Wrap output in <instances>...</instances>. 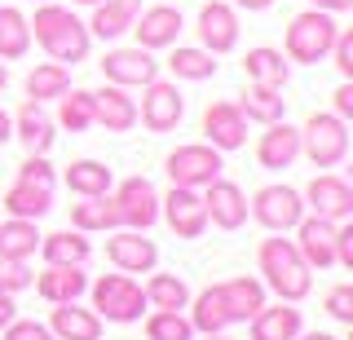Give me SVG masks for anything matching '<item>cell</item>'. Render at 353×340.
<instances>
[{"label": "cell", "instance_id": "obj_44", "mask_svg": "<svg viewBox=\"0 0 353 340\" xmlns=\"http://www.w3.org/2000/svg\"><path fill=\"white\" fill-rule=\"evenodd\" d=\"M5 340H53V332L36 318H14V323L5 327Z\"/></svg>", "mask_w": 353, "mask_h": 340}, {"label": "cell", "instance_id": "obj_53", "mask_svg": "<svg viewBox=\"0 0 353 340\" xmlns=\"http://www.w3.org/2000/svg\"><path fill=\"white\" fill-rule=\"evenodd\" d=\"M5 84H9V67H5V62H0V89H5Z\"/></svg>", "mask_w": 353, "mask_h": 340}, {"label": "cell", "instance_id": "obj_30", "mask_svg": "<svg viewBox=\"0 0 353 340\" xmlns=\"http://www.w3.org/2000/svg\"><path fill=\"white\" fill-rule=\"evenodd\" d=\"M62 181H66V190H71V194L88 199V194H110V186H115V172H110L102 159H75V163H66Z\"/></svg>", "mask_w": 353, "mask_h": 340}, {"label": "cell", "instance_id": "obj_31", "mask_svg": "<svg viewBox=\"0 0 353 340\" xmlns=\"http://www.w3.org/2000/svg\"><path fill=\"white\" fill-rule=\"evenodd\" d=\"M40 248V230L36 221H27V217H9V221H0V257L9 261H31Z\"/></svg>", "mask_w": 353, "mask_h": 340}, {"label": "cell", "instance_id": "obj_36", "mask_svg": "<svg viewBox=\"0 0 353 340\" xmlns=\"http://www.w3.org/2000/svg\"><path fill=\"white\" fill-rule=\"evenodd\" d=\"M239 111L248 119H256V124H274V119H283V111H287V97H283V89H270V84H252L248 80V93H243Z\"/></svg>", "mask_w": 353, "mask_h": 340}, {"label": "cell", "instance_id": "obj_21", "mask_svg": "<svg viewBox=\"0 0 353 340\" xmlns=\"http://www.w3.org/2000/svg\"><path fill=\"white\" fill-rule=\"evenodd\" d=\"M93 124H102L106 133H128L137 124V102L128 97V89H119V84L97 89L93 93Z\"/></svg>", "mask_w": 353, "mask_h": 340}, {"label": "cell", "instance_id": "obj_38", "mask_svg": "<svg viewBox=\"0 0 353 340\" xmlns=\"http://www.w3.org/2000/svg\"><path fill=\"white\" fill-rule=\"evenodd\" d=\"M168 71H172V80H212V75H216V58H212V53H208V49L172 45Z\"/></svg>", "mask_w": 353, "mask_h": 340}, {"label": "cell", "instance_id": "obj_13", "mask_svg": "<svg viewBox=\"0 0 353 340\" xmlns=\"http://www.w3.org/2000/svg\"><path fill=\"white\" fill-rule=\"evenodd\" d=\"M181 115H185V97L176 84L168 80H150L146 84V97H141V106H137V119L150 128V133H172L176 124H181Z\"/></svg>", "mask_w": 353, "mask_h": 340}, {"label": "cell", "instance_id": "obj_55", "mask_svg": "<svg viewBox=\"0 0 353 340\" xmlns=\"http://www.w3.org/2000/svg\"><path fill=\"white\" fill-rule=\"evenodd\" d=\"M208 340H225V336H221V332H216V336H208Z\"/></svg>", "mask_w": 353, "mask_h": 340}, {"label": "cell", "instance_id": "obj_37", "mask_svg": "<svg viewBox=\"0 0 353 340\" xmlns=\"http://www.w3.org/2000/svg\"><path fill=\"white\" fill-rule=\"evenodd\" d=\"M141 292H146L150 310H185V305H190V288H185L181 274H154L150 270V279H146Z\"/></svg>", "mask_w": 353, "mask_h": 340}, {"label": "cell", "instance_id": "obj_35", "mask_svg": "<svg viewBox=\"0 0 353 340\" xmlns=\"http://www.w3.org/2000/svg\"><path fill=\"white\" fill-rule=\"evenodd\" d=\"M27 49H31L27 14L14 5H0V62H18Z\"/></svg>", "mask_w": 353, "mask_h": 340}, {"label": "cell", "instance_id": "obj_29", "mask_svg": "<svg viewBox=\"0 0 353 340\" xmlns=\"http://www.w3.org/2000/svg\"><path fill=\"white\" fill-rule=\"evenodd\" d=\"M93 243L80 234V230H53V234H40V257L44 266H84Z\"/></svg>", "mask_w": 353, "mask_h": 340}, {"label": "cell", "instance_id": "obj_32", "mask_svg": "<svg viewBox=\"0 0 353 340\" xmlns=\"http://www.w3.org/2000/svg\"><path fill=\"white\" fill-rule=\"evenodd\" d=\"M243 71H248V80L252 84H270V89H283L287 84V58L279 49H270V45H256V49H248V58H243Z\"/></svg>", "mask_w": 353, "mask_h": 340}, {"label": "cell", "instance_id": "obj_4", "mask_svg": "<svg viewBox=\"0 0 353 340\" xmlns=\"http://www.w3.org/2000/svg\"><path fill=\"white\" fill-rule=\"evenodd\" d=\"M301 155H309L314 168H340L349 155V119L336 111H314L301 128Z\"/></svg>", "mask_w": 353, "mask_h": 340}, {"label": "cell", "instance_id": "obj_5", "mask_svg": "<svg viewBox=\"0 0 353 340\" xmlns=\"http://www.w3.org/2000/svg\"><path fill=\"white\" fill-rule=\"evenodd\" d=\"M88 292L102 323H141V314L150 310L141 283H132L128 274H102L97 283H88Z\"/></svg>", "mask_w": 353, "mask_h": 340}, {"label": "cell", "instance_id": "obj_52", "mask_svg": "<svg viewBox=\"0 0 353 340\" xmlns=\"http://www.w3.org/2000/svg\"><path fill=\"white\" fill-rule=\"evenodd\" d=\"M296 340H336V336H331V332H301Z\"/></svg>", "mask_w": 353, "mask_h": 340}, {"label": "cell", "instance_id": "obj_6", "mask_svg": "<svg viewBox=\"0 0 353 340\" xmlns=\"http://www.w3.org/2000/svg\"><path fill=\"white\" fill-rule=\"evenodd\" d=\"M221 150L208 146V141H190V146H176L163 159V172H168L172 186H185V190H203L208 181L221 177Z\"/></svg>", "mask_w": 353, "mask_h": 340}, {"label": "cell", "instance_id": "obj_43", "mask_svg": "<svg viewBox=\"0 0 353 340\" xmlns=\"http://www.w3.org/2000/svg\"><path fill=\"white\" fill-rule=\"evenodd\" d=\"M327 314L336 318V323L353 327V288L349 283H336V288L327 292Z\"/></svg>", "mask_w": 353, "mask_h": 340}, {"label": "cell", "instance_id": "obj_33", "mask_svg": "<svg viewBox=\"0 0 353 340\" xmlns=\"http://www.w3.org/2000/svg\"><path fill=\"white\" fill-rule=\"evenodd\" d=\"M66 89H71V71L62 62H36L27 71V97L31 102H58Z\"/></svg>", "mask_w": 353, "mask_h": 340}, {"label": "cell", "instance_id": "obj_15", "mask_svg": "<svg viewBox=\"0 0 353 340\" xmlns=\"http://www.w3.org/2000/svg\"><path fill=\"white\" fill-rule=\"evenodd\" d=\"M305 208H314L327 221H349L353 217V186L340 177V172H318L314 181L305 186Z\"/></svg>", "mask_w": 353, "mask_h": 340}, {"label": "cell", "instance_id": "obj_2", "mask_svg": "<svg viewBox=\"0 0 353 340\" xmlns=\"http://www.w3.org/2000/svg\"><path fill=\"white\" fill-rule=\"evenodd\" d=\"M27 27H31V40L49 53L53 62H84L88 58V45H93V36H88V27L80 23V18L71 14V9H62V5H40L36 9V18H27Z\"/></svg>", "mask_w": 353, "mask_h": 340}, {"label": "cell", "instance_id": "obj_27", "mask_svg": "<svg viewBox=\"0 0 353 340\" xmlns=\"http://www.w3.org/2000/svg\"><path fill=\"white\" fill-rule=\"evenodd\" d=\"M141 14V0H97L93 5V18H88V36L97 40H115L132 27V18Z\"/></svg>", "mask_w": 353, "mask_h": 340}, {"label": "cell", "instance_id": "obj_7", "mask_svg": "<svg viewBox=\"0 0 353 340\" xmlns=\"http://www.w3.org/2000/svg\"><path fill=\"white\" fill-rule=\"evenodd\" d=\"M248 212L256 217L270 234H287V230H296V221L305 217V199L292 186H261V190L252 194Z\"/></svg>", "mask_w": 353, "mask_h": 340}, {"label": "cell", "instance_id": "obj_49", "mask_svg": "<svg viewBox=\"0 0 353 340\" xmlns=\"http://www.w3.org/2000/svg\"><path fill=\"white\" fill-rule=\"evenodd\" d=\"M309 9H323V14H345V9H353V0H309Z\"/></svg>", "mask_w": 353, "mask_h": 340}, {"label": "cell", "instance_id": "obj_45", "mask_svg": "<svg viewBox=\"0 0 353 340\" xmlns=\"http://www.w3.org/2000/svg\"><path fill=\"white\" fill-rule=\"evenodd\" d=\"M18 177L22 181H40V186H53V163L44 155H27L18 163Z\"/></svg>", "mask_w": 353, "mask_h": 340}, {"label": "cell", "instance_id": "obj_18", "mask_svg": "<svg viewBox=\"0 0 353 340\" xmlns=\"http://www.w3.org/2000/svg\"><path fill=\"white\" fill-rule=\"evenodd\" d=\"M296 159H301V128H292L287 119L265 124V133L256 141V163H261V168L283 172V168H292Z\"/></svg>", "mask_w": 353, "mask_h": 340}, {"label": "cell", "instance_id": "obj_28", "mask_svg": "<svg viewBox=\"0 0 353 340\" xmlns=\"http://www.w3.org/2000/svg\"><path fill=\"white\" fill-rule=\"evenodd\" d=\"M216 292H221V301H225V314H230V323H248L252 314L265 305V283L261 279H225V283H216Z\"/></svg>", "mask_w": 353, "mask_h": 340}, {"label": "cell", "instance_id": "obj_20", "mask_svg": "<svg viewBox=\"0 0 353 340\" xmlns=\"http://www.w3.org/2000/svg\"><path fill=\"white\" fill-rule=\"evenodd\" d=\"M44 327L53 332V340H102V318H97V310H84L75 301L53 305Z\"/></svg>", "mask_w": 353, "mask_h": 340}, {"label": "cell", "instance_id": "obj_54", "mask_svg": "<svg viewBox=\"0 0 353 340\" xmlns=\"http://www.w3.org/2000/svg\"><path fill=\"white\" fill-rule=\"evenodd\" d=\"M71 5H97V0H71Z\"/></svg>", "mask_w": 353, "mask_h": 340}, {"label": "cell", "instance_id": "obj_16", "mask_svg": "<svg viewBox=\"0 0 353 340\" xmlns=\"http://www.w3.org/2000/svg\"><path fill=\"white\" fill-rule=\"evenodd\" d=\"M203 212L216 230H243L248 226V194H243V186L216 177L203 186Z\"/></svg>", "mask_w": 353, "mask_h": 340}, {"label": "cell", "instance_id": "obj_25", "mask_svg": "<svg viewBox=\"0 0 353 340\" xmlns=\"http://www.w3.org/2000/svg\"><path fill=\"white\" fill-rule=\"evenodd\" d=\"M53 128H58V124H53V119L40 111V102H31V97H27V102L18 106V115H14V137L27 146V155H44V150L53 146V137H58Z\"/></svg>", "mask_w": 353, "mask_h": 340}, {"label": "cell", "instance_id": "obj_51", "mask_svg": "<svg viewBox=\"0 0 353 340\" xmlns=\"http://www.w3.org/2000/svg\"><path fill=\"white\" fill-rule=\"evenodd\" d=\"M9 137H14V119H9L5 111H0V146H5Z\"/></svg>", "mask_w": 353, "mask_h": 340}, {"label": "cell", "instance_id": "obj_10", "mask_svg": "<svg viewBox=\"0 0 353 340\" xmlns=\"http://www.w3.org/2000/svg\"><path fill=\"white\" fill-rule=\"evenodd\" d=\"M102 75H106V84H119V89H146L150 80H159V62H154V53L141 49V45L110 49L102 58Z\"/></svg>", "mask_w": 353, "mask_h": 340}, {"label": "cell", "instance_id": "obj_1", "mask_svg": "<svg viewBox=\"0 0 353 340\" xmlns=\"http://www.w3.org/2000/svg\"><path fill=\"white\" fill-rule=\"evenodd\" d=\"M256 261H261V274H265V288L279 296V301L301 305L305 296L314 292V270L305 266V257L296 252L292 239H283V234L261 239Z\"/></svg>", "mask_w": 353, "mask_h": 340}, {"label": "cell", "instance_id": "obj_22", "mask_svg": "<svg viewBox=\"0 0 353 340\" xmlns=\"http://www.w3.org/2000/svg\"><path fill=\"white\" fill-rule=\"evenodd\" d=\"M248 327H252V340H296L301 336V310H296L292 301L261 305V310L248 318Z\"/></svg>", "mask_w": 353, "mask_h": 340}, {"label": "cell", "instance_id": "obj_19", "mask_svg": "<svg viewBox=\"0 0 353 340\" xmlns=\"http://www.w3.org/2000/svg\"><path fill=\"white\" fill-rule=\"evenodd\" d=\"M203 137L216 150H239L248 146V115L234 102H212L203 111Z\"/></svg>", "mask_w": 353, "mask_h": 340}, {"label": "cell", "instance_id": "obj_14", "mask_svg": "<svg viewBox=\"0 0 353 340\" xmlns=\"http://www.w3.org/2000/svg\"><path fill=\"white\" fill-rule=\"evenodd\" d=\"M159 217L168 221V230L176 239H199L208 230V212H203V194L185 190V186H172L159 199Z\"/></svg>", "mask_w": 353, "mask_h": 340}, {"label": "cell", "instance_id": "obj_50", "mask_svg": "<svg viewBox=\"0 0 353 340\" xmlns=\"http://www.w3.org/2000/svg\"><path fill=\"white\" fill-rule=\"evenodd\" d=\"M234 9H248V14H261V9H270L274 0H230Z\"/></svg>", "mask_w": 353, "mask_h": 340}, {"label": "cell", "instance_id": "obj_23", "mask_svg": "<svg viewBox=\"0 0 353 340\" xmlns=\"http://www.w3.org/2000/svg\"><path fill=\"white\" fill-rule=\"evenodd\" d=\"M36 292L44 296L49 305H62V301H80L88 292V274L84 266H44V274H36Z\"/></svg>", "mask_w": 353, "mask_h": 340}, {"label": "cell", "instance_id": "obj_47", "mask_svg": "<svg viewBox=\"0 0 353 340\" xmlns=\"http://www.w3.org/2000/svg\"><path fill=\"white\" fill-rule=\"evenodd\" d=\"M331 97H336V102H331V111H336L340 119H349V115H353V84L345 80V84H340V89L331 93Z\"/></svg>", "mask_w": 353, "mask_h": 340}, {"label": "cell", "instance_id": "obj_48", "mask_svg": "<svg viewBox=\"0 0 353 340\" xmlns=\"http://www.w3.org/2000/svg\"><path fill=\"white\" fill-rule=\"evenodd\" d=\"M14 318H18V305H14V296H9V292H0V332H5V327L14 323Z\"/></svg>", "mask_w": 353, "mask_h": 340}, {"label": "cell", "instance_id": "obj_26", "mask_svg": "<svg viewBox=\"0 0 353 340\" xmlns=\"http://www.w3.org/2000/svg\"><path fill=\"white\" fill-rule=\"evenodd\" d=\"M0 208L9 217H27V221H40L44 212L53 208V186H40V181H14L5 194H0Z\"/></svg>", "mask_w": 353, "mask_h": 340}, {"label": "cell", "instance_id": "obj_40", "mask_svg": "<svg viewBox=\"0 0 353 340\" xmlns=\"http://www.w3.org/2000/svg\"><path fill=\"white\" fill-rule=\"evenodd\" d=\"M146 340H194V327L181 310H154L146 318Z\"/></svg>", "mask_w": 353, "mask_h": 340}, {"label": "cell", "instance_id": "obj_8", "mask_svg": "<svg viewBox=\"0 0 353 340\" xmlns=\"http://www.w3.org/2000/svg\"><path fill=\"white\" fill-rule=\"evenodd\" d=\"M199 49H208L212 58H221V53H230L239 45V9L230 5V0H208L203 9H199Z\"/></svg>", "mask_w": 353, "mask_h": 340}, {"label": "cell", "instance_id": "obj_17", "mask_svg": "<svg viewBox=\"0 0 353 340\" xmlns=\"http://www.w3.org/2000/svg\"><path fill=\"white\" fill-rule=\"evenodd\" d=\"M181 9H172V5H150V9H141L137 18H132V36H137V45L141 49H172L176 45V36H181Z\"/></svg>", "mask_w": 353, "mask_h": 340}, {"label": "cell", "instance_id": "obj_34", "mask_svg": "<svg viewBox=\"0 0 353 340\" xmlns=\"http://www.w3.org/2000/svg\"><path fill=\"white\" fill-rule=\"evenodd\" d=\"M185 310H190V327H194V332H203V336H216V332H225V327H230V314H225V301H221L216 283L199 292Z\"/></svg>", "mask_w": 353, "mask_h": 340}, {"label": "cell", "instance_id": "obj_3", "mask_svg": "<svg viewBox=\"0 0 353 340\" xmlns=\"http://www.w3.org/2000/svg\"><path fill=\"white\" fill-rule=\"evenodd\" d=\"M336 14H323V9H305L287 23V36H283V49H287V62H323L331 45H336Z\"/></svg>", "mask_w": 353, "mask_h": 340}, {"label": "cell", "instance_id": "obj_46", "mask_svg": "<svg viewBox=\"0 0 353 340\" xmlns=\"http://www.w3.org/2000/svg\"><path fill=\"white\" fill-rule=\"evenodd\" d=\"M336 266L353 270V226H349V221L336 226Z\"/></svg>", "mask_w": 353, "mask_h": 340}, {"label": "cell", "instance_id": "obj_12", "mask_svg": "<svg viewBox=\"0 0 353 340\" xmlns=\"http://www.w3.org/2000/svg\"><path fill=\"white\" fill-rule=\"evenodd\" d=\"M336 226L340 221H327V217H318V212H309L296 221V252L305 257V266L309 270H331L336 266Z\"/></svg>", "mask_w": 353, "mask_h": 340}, {"label": "cell", "instance_id": "obj_11", "mask_svg": "<svg viewBox=\"0 0 353 340\" xmlns=\"http://www.w3.org/2000/svg\"><path fill=\"white\" fill-rule=\"evenodd\" d=\"M115 208H119V221L128 230H150L159 221V194H154L150 177H124L115 186Z\"/></svg>", "mask_w": 353, "mask_h": 340}, {"label": "cell", "instance_id": "obj_39", "mask_svg": "<svg viewBox=\"0 0 353 340\" xmlns=\"http://www.w3.org/2000/svg\"><path fill=\"white\" fill-rule=\"evenodd\" d=\"M53 124L71 128V133L93 128V89H66L58 97V119H53Z\"/></svg>", "mask_w": 353, "mask_h": 340}, {"label": "cell", "instance_id": "obj_41", "mask_svg": "<svg viewBox=\"0 0 353 340\" xmlns=\"http://www.w3.org/2000/svg\"><path fill=\"white\" fill-rule=\"evenodd\" d=\"M331 67L340 71V80H353V31L349 27H340L336 31V45H331Z\"/></svg>", "mask_w": 353, "mask_h": 340}, {"label": "cell", "instance_id": "obj_42", "mask_svg": "<svg viewBox=\"0 0 353 340\" xmlns=\"http://www.w3.org/2000/svg\"><path fill=\"white\" fill-rule=\"evenodd\" d=\"M31 279L36 274L27 270V261H9V257H0V292H22V288H31Z\"/></svg>", "mask_w": 353, "mask_h": 340}, {"label": "cell", "instance_id": "obj_9", "mask_svg": "<svg viewBox=\"0 0 353 340\" xmlns=\"http://www.w3.org/2000/svg\"><path fill=\"white\" fill-rule=\"evenodd\" d=\"M106 257H110V266L124 270V274H150L154 266H159V248H154V239H146V230H128V226L110 230Z\"/></svg>", "mask_w": 353, "mask_h": 340}, {"label": "cell", "instance_id": "obj_24", "mask_svg": "<svg viewBox=\"0 0 353 340\" xmlns=\"http://www.w3.org/2000/svg\"><path fill=\"white\" fill-rule=\"evenodd\" d=\"M119 208H115V194H88V199L71 203V230L80 234H110L119 230Z\"/></svg>", "mask_w": 353, "mask_h": 340}]
</instances>
